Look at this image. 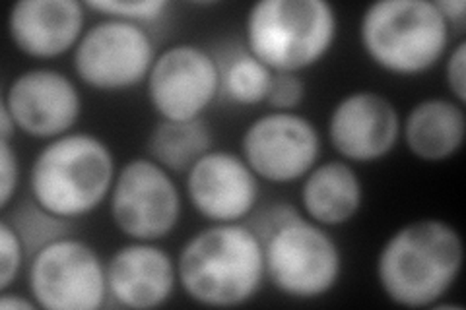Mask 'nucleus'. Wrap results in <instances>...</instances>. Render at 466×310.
Listing matches in <instances>:
<instances>
[{
  "mask_svg": "<svg viewBox=\"0 0 466 310\" xmlns=\"http://www.w3.org/2000/svg\"><path fill=\"white\" fill-rule=\"evenodd\" d=\"M464 265V241L455 225L437 217L399 227L379 248V289L397 306L433 308L455 287Z\"/></svg>",
  "mask_w": 466,
  "mask_h": 310,
  "instance_id": "f257e3e1",
  "label": "nucleus"
},
{
  "mask_svg": "<svg viewBox=\"0 0 466 310\" xmlns=\"http://www.w3.org/2000/svg\"><path fill=\"white\" fill-rule=\"evenodd\" d=\"M175 260L179 287L200 306H243L267 282L265 248L245 221L208 224L183 243Z\"/></svg>",
  "mask_w": 466,
  "mask_h": 310,
  "instance_id": "f03ea898",
  "label": "nucleus"
},
{
  "mask_svg": "<svg viewBox=\"0 0 466 310\" xmlns=\"http://www.w3.org/2000/svg\"><path fill=\"white\" fill-rule=\"evenodd\" d=\"M116 171L104 138L72 130L37 152L29 169V195L49 214L76 221L109 200Z\"/></svg>",
  "mask_w": 466,
  "mask_h": 310,
  "instance_id": "7ed1b4c3",
  "label": "nucleus"
},
{
  "mask_svg": "<svg viewBox=\"0 0 466 310\" xmlns=\"http://www.w3.org/2000/svg\"><path fill=\"white\" fill-rule=\"evenodd\" d=\"M358 35L370 61L400 78L428 74L451 49V27L433 0H377L363 10Z\"/></svg>",
  "mask_w": 466,
  "mask_h": 310,
  "instance_id": "20e7f679",
  "label": "nucleus"
},
{
  "mask_svg": "<svg viewBox=\"0 0 466 310\" xmlns=\"http://www.w3.org/2000/svg\"><path fill=\"white\" fill-rule=\"evenodd\" d=\"M339 37V14L327 0H258L245 16V49L272 72L317 66Z\"/></svg>",
  "mask_w": 466,
  "mask_h": 310,
  "instance_id": "39448f33",
  "label": "nucleus"
},
{
  "mask_svg": "<svg viewBox=\"0 0 466 310\" xmlns=\"http://www.w3.org/2000/svg\"><path fill=\"white\" fill-rule=\"evenodd\" d=\"M267 282L294 301L323 299L339 285L344 256L329 229L305 215L262 241Z\"/></svg>",
  "mask_w": 466,
  "mask_h": 310,
  "instance_id": "423d86ee",
  "label": "nucleus"
},
{
  "mask_svg": "<svg viewBox=\"0 0 466 310\" xmlns=\"http://www.w3.org/2000/svg\"><path fill=\"white\" fill-rule=\"evenodd\" d=\"M27 289L39 308L99 310L107 295V268L84 239H56L27 260Z\"/></svg>",
  "mask_w": 466,
  "mask_h": 310,
  "instance_id": "0eeeda50",
  "label": "nucleus"
},
{
  "mask_svg": "<svg viewBox=\"0 0 466 310\" xmlns=\"http://www.w3.org/2000/svg\"><path fill=\"white\" fill-rule=\"evenodd\" d=\"M109 215L115 229L128 241L159 243L179 225L181 190L173 175L154 159L135 157L116 171Z\"/></svg>",
  "mask_w": 466,
  "mask_h": 310,
  "instance_id": "6e6552de",
  "label": "nucleus"
},
{
  "mask_svg": "<svg viewBox=\"0 0 466 310\" xmlns=\"http://www.w3.org/2000/svg\"><path fill=\"white\" fill-rule=\"evenodd\" d=\"M157 51L144 25L104 18L86 32L72 51L76 78L96 92L119 94L146 84Z\"/></svg>",
  "mask_w": 466,
  "mask_h": 310,
  "instance_id": "1a4fd4ad",
  "label": "nucleus"
},
{
  "mask_svg": "<svg viewBox=\"0 0 466 310\" xmlns=\"http://www.w3.org/2000/svg\"><path fill=\"white\" fill-rule=\"evenodd\" d=\"M144 85L150 107L159 119H202L220 97L218 58L197 43H173L157 53Z\"/></svg>",
  "mask_w": 466,
  "mask_h": 310,
  "instance_id": "9d476101",
  "label": "nucleus"
},
{
  "mask_svg": "<svg viewBox=\"0 0 466 310\" xmlns=\"http://www.w3.org/2000/svg\"><path fill=\"white\" fill-rule=\"evenodd\" d=\"M320 154L323 138L317 125L298 111H268L241 135V157L270 185L301 181L319 164Z\"/></svg>",
  "mask_w": 466,
  "mask_h": 310,
  "instance_id": "9b49d317",
  "label": "nucleus"
},
{
  "mask_svg": "<svg viewBox=\"0 0 466 310\" xmlns=\"http://www.w3.org/2000/svg\"><path fill=\"white\" fill-rule=\"evenodd\" d=\"M16 130L35 140H55L75 130L82 116V94L65 72L35 66L16 74L3 94Z\"/></svg>",
  "mask_w": 466,
  "mask_h": 310,
  "instance_id": "f8f14e48",
  "label": "nucleus"
},
{
  "mask_svg": "<svg viewBox=\"0 0 466 310\" xmlns=\"http://www.w3.org/2000/svg\"><path fill=\"white\" fill-rule=\"evenodd\" d=\"M400 130L402 116L395 103L375 90H356L332 107L327 136L340 159L366 165L392 154Z\"/></svg>",
  "mask_w": 466,
  "mask_h": 310,
  "instance_id": "ddd939ff",
  "label": "nucleus"
},
{
  "mask_svg": "<svg viewBox=\"0 0 466 310\" xmlns=\"http://www.w3.org/2000/svg\"><path fill=\"white\" fill-rule=\"evenodd\" d=\"M185 192L208 224H239L258 208L260 179L241 154L212 150L187 171Z\"/></svg>",
  "mask_w": 466,
  "mask_h": 310,
  "instance_id": "4468645a",
  "label": "nucleus"
},
{
  "mask_svg": "<svg viewBox=\"0 0 466 310\" xmlns=\"http://www.w3.org/2000/svg\"><path fill=\"white\" fill-rule=\"evenodd\" d=\"M107 295L130 310L162 308L179 287L177 260L157 243L128 241L106 262Z\"/></svg>",
  "mask_w": 466,
  "mask_h": 310,
  "instance_id": "2eb2a0df",
  "label": "nucleus"
},
{
  "mask_svg": "<svg viewBox=\"0 0 466 310\" xmlns=\"http://www.w3.org/2000/svg\"><path fill=\"white\" fill-rule=\"evenodd\" d=\"M86 10L78 0H18L8 10V37L34 61H55L76 49L86 32Z\"/></svg>",
  "mask_w": 466,
  "mask_h": 310,
  "instance_id": "dca6fc26",
  "label": "nucleus"
},
{
  "mask_svg": "<svg viewBox=\"0 0 466 310\" xmlns=\"http://www.w3.org/2000/svg\"><path fill=\"white\" fill-rule=\"evenodd\" d=\"M363 205V183L352 164L329 159L303 176L299 210L313 224L332 229L352 221Z\"/></svg>",
  "mask_w": 466,
  "mask_h": 310,
  "instance_id": "f3484780",
  "label": "nucleus"
},
{
  "mask_svg": "<svg viewBox=\"0 0 466 310\" xmlns=\"http://www.w3.org/2000/svg\"><path fill=\"white\" fill-rule=\"evenodd\" d=\"M466 111L451 97H428L410 107L402 119L400 140L406 150L426 164L453 159L464 145Z\"/></svg>",
  "mask_w": 466,
  "mask_h": 310,
  "instance_id": "a211bd4d",
  "label": "nucleus"
},
{
  "mask_svg": "<svg viewBox=\"0 0 466 310\" xmlns=\"http://www.w3.org/2000/svg\"><path fill=\"white\" fill-rule=\"evenodd\" d=\"M214 150V132L204 119H159L146 138V154L171 175H181Z\"/></svg>",
  "mask_w": 466,
  "mask_h": 310,
  "instance_id": "6ab92c4d",
  "label": "nucleus"
},
{
  "mask_svg": "<svg viewBox=\"0 0 466 310\" xmlns=\"http://www.w3.org/2000/svg\"><path fill=\"white\" fill-rule=\"evenodd\" d=\"M218 58L220 95L239 107H255L267 101L274 72L243 47Z\"/></svg>",
  "mask_w": 466,
  "mask_h": 310,
  "instance_id": "aec40b11",
  "label": "nucleus"
},
{
  "mask_svg": "<svg viewBox=\"0 0 466 310\" xmlns=\"http://www.w3.org/2000/svg\"><path fill=\"white\" fill-rule=\"evenodd\" d=\"M5 217L10 221L12 227L16 229L18 237L22 239L27 253V260L32 258L39 248L56 239L66 237V235H70L68 231L72 229V221L56 217L47 210H43L34 198L22 202L20 205H14L12 215Z\"/></svg>",
  "mask_w": 466,
  "mask_h": 310,
  "instance_id": "412c9836",
  "label": "nucleus"
},
{
  "mask_svg": "<svg viewBox=\"0 0 466 310\" xmlns=\"http://www.w3.org/2000/svg\"><path fill=\"white\" fill-rule=\"evenodd\" d=\"M84 6L101 14L104 18H115L138 25L162 20L171 8L167 0H130V3H125V0H87Z\"/></svg>",
  "mask_w": 466,
  "mask_h": 310,
  "instance_id": "4be33fe9",
  "label": "nucleus"
},
{
  "mask_svg": "<svg viewBox=\"0 0 466 310\" xmlns=\"http://www.w3.org/2000/svg\"><path fill=\"white\" fill-rule=\"evenodd\" d=\"M25 260L27 253L22 239L10 221L3 217L0 221V293L8 291L18 282Z\"/></svg>",
  "mask_w": 466,
  "mask_h": 310,
  "instance_id": "5701e85b",
  "label": "nucleus"
},
{
  "mask_svg": "<svg viewBox=\"0 0 466 310\" xmlns=\"http://www.w3.org/2000/svg\"><path fill=\"white\" fill-rule=\"evenodd\" d=\"M305 94H308V87H305L299 74L274 72L265 105H268L272 111L294 113L301 107Z\"/></svg>",
  "mask_w": 466,
  "mask_h": 310,
  "instance_id": "b1692460",
  "label": "nucleus"
},
{
  "mask_svg": "<svg viewBox=\"0 0 466 310\" xmlns=\"http://www.w3.org/2000/svg\"><path fill=\"white\" fill-rule=\"evenodd\" d=\"M303 215L299 208H296L294 204L288 202H274L270 205H265V208H257L249 219L245 221L249 225L257 237L260 239V243L268 239L272 233H276L279 229H282L289 221H294L296 217Z\"/></svg>",
  "mask_w": 466,
  "mask_h": 310,
  "instance_id": "393cba45",
  "label": "nucleus"
},
{
  "mask_svg": "<svg viewBox=\"0 0 466 310\" xmlns=\"http://www.w3.org/2000/svg\"><path fill=\"white\" fill-rule=\"evenodd\" d=\"M20 157L10 140H0V212H8L20 188Z\"/></svg>",
  "mask_w": 466,
  "mask_h": 310,
  "instance_id": "a878e982",
  "label": "nucleus"
},
{
  "mask_svg": "<svg viewBox=\"0 0 466 310\" xmlns=\"http://www.w3.org/2000/svg\"><path fill=\"white\" fill-rule=\"evenodd\" d=\"M445 84L451 94L461 105H466V39L461 37L445 55Z\"/></svg>",
  "mask_w": 466,
  "mask_h": 310,
  "instance_id": "bb28decb",
  "label": "nucleus"
},
{
  "mask_svg": "<svg viewBox=\"0 0 466 310\" xmlns=\"http://www.w3.org/2000/svg\"><path fill=\"white\" fill-rule=\"evenodd\" d=\"M443 20L449 24L451 32L462 34L466 27V3L464 0H433Z\"/></svg>",
  "mask_w": 466,
  "mask_h": 310,
  "instance_id": "cd10ccee",
  "label": "nucleus"
},
{
  "mask_svg": "<svg viewBox=\"0 0 466 310\" xmlns=\"http://www.w3.org/2000/svg\"><path fill=\"white\" fill-rule=\"evenodd\" d=\"M0 308L5 310H37V303L32 297H25V295H14L8 291H3V297H0Z\"/></svg>",
  "mask_w": 466,
  "mask_h": 310,
  "instance_id": "c85d7f7f",
  "label": "nucleus"
},
{
  "mask_svg": "<svg viewBox=\"0 0 466 310\" xmlns=\"http://www.w3.org/2000/svg\"><path fill=\"white\" fill-rule=\"evenodd\" d=\"M16 123H14L10 111L6 109V105H3L0 103V140H10L12 142V136L16 135Z\"/></svg>",
  "mask_w": 466,
  "mask_h": 310,
  "instance_id": "c756f323",
  "label": "nucleus"
}]
</instances>
